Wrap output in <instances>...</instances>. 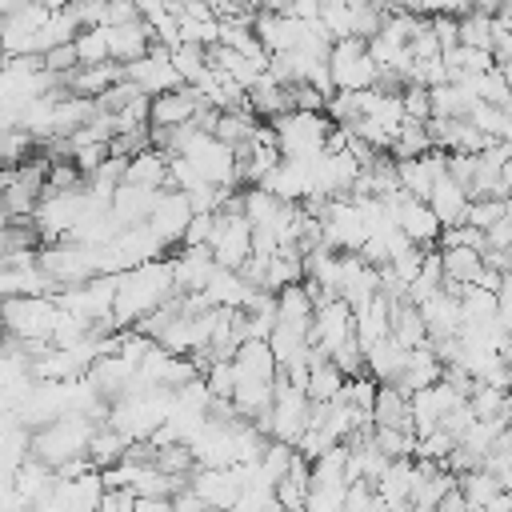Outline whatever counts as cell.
<instances>
[{
	"instance_id": "cell-55",
	"label": "cell",
	"mask_w": 512,
	"mask_h": 512,
	"mask_svg": "<svg viewBox=\"0 0 512 512\" xmlns=\"http://www.w3.org/2000/svg\"><path fill=\"white\" fill-rule=\"evenodd\" d=\"M132 512H172V500L168 496H136Z\"/></svg>"
},
{
	"instance_id": "cell-33",
	"label": "cell",
	"mask_w": 512,
	"mask_h": 512,
	"mask_svg": "<svg viewBox=\"0 0 512 512\" xmlns=\"http://www.w3.org/2000/svg\"><path fill=\"white\" fill-rule=\"evenodd\" d=\"M128 436H120L116 428H108V424H96V432H92V440H88V464L96 468V472H104V468H112V464H120L124 456H128Z\"/></svg>"
},
{
	"instance_id": "cell-48",
	"label": "cell",
	"mask_w": 512,
	"mask_h": 512,
	"mask_svg": "<svg viewBox=\"0 0 512 512\" xmlns=\"http://www.w3.org/2000/svg\"><path fill=\"white\" fill-rule=\"evenodd\" d=\"M372 444H376L388 460H400V456H412L416 436L404 432V428H372Z\"/></svg>"
},
{
	"instance_id": "cell-30",
	"label": "cell",
	"mask_w": 512,
	"mask_h": 512,
	"mask_svg": "<svg viewBox=\"0 0 512 512\" xmlns=\"http://www.w3.org/2000/svg\"><path fill=\"white\" fill-rule=\"evenodd\" d=\"M404 348L392 340V336H384L380 344H372L368 352H364V372L376 380V384H396L400 380V372H404Z\"/></svg>"
},
{
	"instance_id": "cell-18",
	"label": "cell",
	"mask_w": 512,
	"mask_h": 512,
	"mask_svg": "<svg viewBox=\"0 0 512 512\" xmlns=\"http://www.w3.org/2000/svg\"><path fill=\"white\" fill-rule=\"evenodd\" d=\"M252 32H256V40H260V48L268 52V56H280V52H292L296 44H300V36H304V24L300 20H292L288 12H256V20H252Z\"/></svg>"
},
{
	"instance_id": "cell-22",
	"label": "cell",
	"mask_w": 512,
	"mask_h": 512,
	"mask_svg": "<svg viewBox=\"0 0 512 512\" xmlns=\"http://www.w3.org/2000/svg\"><path fill=\"white\" fill-rule=\"evenodd\" d=\"M440 376H444L440 356L432 352V344H420V348H412V352L404 356V372H400L396 388H400L404 396H412V392H420V388H432Z\"/></svg>"
},
{
	"instance_id": "cell-49",
	"label": "cell",
	"mask_w": 512,
	"mask_h": 512,
	"mask_svg": "<svg viewBox=\"0 0 512 512\" xmlns=\"http://www.w3.org/2000/svg\"><path fill=\"white\" fill-rule=\"evenodd\" d=\"M400 108H404V120H428L432 116V104H428V88L420 84H408L400 92Z\"/></svg>"
},
{
	"instance_id": "cell-3",
	"label": "cell",
	"mask_w": 512,
	"mask_h": 512,
	"mask_svg": "<svg viewBox=\"0 0 512 512\" xmlns=\"http://www.w3.org/2000/svg\"><path fill=\"white\" fill-rule=\"evenodd\" d=\"M56 316H60L56 296H12V300H0V332H4V340L48 344L52 328H56Z\"/></svg>"
},
{
	"instance_id": "cell-9",
	"label": "cell",
	"mask_w": 512,
	"mask_h": 512,
	"mask_svg": "<svg viewBox=\"0 0 512 512\" xmlns=\"http://www.w3.org/2000/svg\"><path fill=\"white\" fill-rule=\"evenodd\" d=\"M308 412H312L308 392L276 376V392H272V408H268V440H284L296 448V440L308 428Z\"/></svg>"
},
{
	"instance_id": "cell-50",
	"label": "cell",
	"mask_w": 512,
	"mask_h": 512,
	"mask_svg": "<svg viewBox=\"0 0 512 512\" xmlns=\"http://www.w3.org/2000/svg\"><path fill=\"white\" fill-rule=\"evenodd\" d=\"M428 28H432V36H436V44H440V56L460 44V36H456V16L436 12V16H428Z\"/></svg>"
},
{
	"instance_id": "cell-35",
	"label": "cell",
	"mask_w": 512,
	"mask_h": 512,
	"mask_svg": "<svg viewBox=\"0 0 512 512\" xmlns=\"http://www.w3.org/2000/svg\"><path fill=\"white\" fill-rule=\"evenodd\" d=\"M440 264H444L448 284H476L480 272H484V252H476V248H440Z\"/></svg>"
},
{
	"instance_id": "cell-17",
	"label": "cell",
	"mask_w": 512,
	"mask_h": 512,
	"mask_svg": "<svg viewBox=\"0 0 512 512\" xmlns=\"http://www.w3.org/2000/svg\"><path fill=\"white\" fill-rule=\"evenodd\" d=\"M204 108L200 92L180 84L164 96H152L148 100V128H180V124H192V116Z\"/></svg>"
},
{
	"instance_id": "cell-41",
	"label": "cell",
	"mask_w": 512,
	"mask_h": 512,
	"mask_svg": "<svg viewBox=\"0 0 512 512\" xmlns=\"http://www.w3.org/2000/svg\"><path fill=\"white\" fill-rule=\"evenodd\" d=\"M264 444H268V432H260L256 424H248V420L232 424V464H256Z\"/></svg>"
},
{
	"instance_id": "cell-10",
	"label": "cell",
	"mask_w": 512,
	"mask_h": 512,
	"mask_svg": "<svg viewBox=\"0 0 512 512\" xmlns=\"http://www.w3.org/2000/svg\"><path fill=\"white\" fill-rule=\"evenodd\" d=\"M208 252L220 268L240 272L244 260L252 256V224L244 220V212H216L212 216V236H208Z\"/></svg>"
},
{
	"instance_id": "cell-56",
	"label": "cell",
	"mask_w": 512,
	"mask_h": 512,
	"mask_svg": "<svg viewBox=\"0 0 512 512\" xmlns=\"http://www.w3.org/2000/svg\"><path fill=\"white\" fill-rule=\"evenodd\" d=\"M484 512H512V492H496V496L484 504Z\"/></svg>"
},
{
	"instance_id": "cell-40",
	"label": "cell",
	"mask_w": 512,
	"mask_h": 512,
	"mask_svg": "<svg viewBox=\"0 0 512 512\" xmlns=\"http://www.w3.org/2000/svg\"><path fill=\"white\" fill-rule=\"evenodd\" d=\"M300 452L292 448V444H284V440H268L264 444V452H260V460H256V472H260V480H268L272 488L288 476V468H292V460H296Z\"/></svg>"
},
{
	"instance_id": "cell-46",
	"label": "cell",
	"mask_w": 512,
	"mask_h": 512,
	"mask_svg": "<svg viewBox=\"0 0 512 512\" xmlns=\"http://www.w3.org/2000/svg\"><path fill=\"white\" fill-rule=\"evenodd\" d=\"M344 496H348V484H316V480H308L304 512H340Z\"/></svg>"
},
{
	"instance_id": "cell-32",
	"label": "cell",
	"mask_w": 512,
	"mask_h": 512,
	"mask_svg": "<svg viewBox=\"0 0 512 512\" xmlns=\"http://www.w3.org/2000/svg\"><path fill=\"white\" fill-rule=\"evenodd\" d=\"M372 428H404V432H412V424H408V396L396 384H380L376 388Z\"/></svg>"
},
{
	"instance_id": "cell-19",
	"label": "cell",
	"mask_w": 512,
	"mask_h": 512,
	"mask_svg": "<svg viewBox=\"0 0 512 512\" xmlns=\"http://www.w3.org/2000/svg\"><path fill=\"white\" fill-rule=\"evenodd\" d=\"M420 320H424V332H428V344L432 340H448V336H460V296H452L448 288L432 292L424 304H416Z\"/></svg>"
},
{
	"instance_id": "cell-7",
	"label": "cell",
	"mask_w": 512,
	"mask_h": 512,
	"mask_svg": "<svg viewBox=\"0 0 512 512\" xmlns=\"http://www.w3.org/2000/svg\"><path fill=\"white\" fill-rule=\"evenodd\" d=\"M180 156L192 164V172H196L204 184H212V188H240V184H236V152H232L224 140H216V136L192 128V136H188V144H184Z\"/></svg>"
},
{
	"instance_id": "cell-8",
	"label": "cell",
	"mask_w": 512,
	"mask_h": 512,
	"mask_svg": "<svg viewBox=\"0 0 512 512\" xmlns=\"http://www.w3.org/2000/svg\"><path fill=\"white\" fill-rule=\"evenodd\" d=\"M112 300H116V276H92L84 284H72V288L56 292L60 312H72L92 328L112 324Z\"/></svg>"
},
{
	"instance_id": "cell-16",
	"label": "cell",
	"mask_w": 512,
	"mask_h": 512,
	"mask_svg": "<svg viewBox=\"0 0 512 512\" xmlns=\"http://www.w3.org/2000/svg\"><path fill=\"white\" fill-rule=\"evenodd\" d=\"M104 476L96 472V468H88V472H80V476H68V480H60L56 476V484H52V504L60 508V512H96L100 508V500H104Z\"/></svg>"
},
{
	"instance_id": "cell-44",
	"label": "cell",
	"mask_w": 512,
	"mask_h": 512,
	"mask_svg": "<svg viewBox=\"0 0 512 512\" xmlns=\"http://www.w3.org/2000/svg\"><path fill=\"white\" fill-rule=\"evenodd\" d=\"M72 48H76V64L80 68H92V64H108L112 60L108 56V28H80L76 40H72Z\"/></svg>"
},
{
	"instance_id": "cell-14",
	"label": "cell",
	"mask_w": 512,
	"mask_h": 512,
	"mask_svg": "<svg viewBox=\"0 0 512 512\" xmlns=\"http://www.w3.org/2000/svg\"><path fill=\"white\" fill-rule=\"evenodd\" d=\"M188 224H192V204H188V196H184V192H176V188H160L156 208H152V216H148L152 236H156V240H164V248L172 252V248L184 240Z\"/></svg>"
},
{
	"instance_id": "cell-11",
	"label": "cell",
	"mask_w": 512,
	"mask_h": 512,
	"mask_svg": "<svg viewBox=\"0 0 512 512\" xmlns=\"http://www.w3.org/2000/svg\"><path fill=\"white\" fill-rule=\"evenodd\" d=\"M120 68H124V80H128L132 88H140L148 100H152V96H164V92H172V88H180V76H176V68H172V56H168V48H160V44H152L140 60L120 64Z\"/></svg>"
},
{
	"instance_id": "cell-39",
	"label": "cell",
	"mask_w": 512,
	"mask_h": 512,
	"mask_svg": "<svg viewBox=\"0 0 512 512\" xmlns=\"http://www.w3.org/2000/svg\"><path fill=\"white\" fill-rule=\"evenodd\" d=\"M456 492L464 496V504H468L472 512H484V504H488L496 492H504V488H500V480H496L488 468H476V472L456 476Z\"/></svg>"
},
{
	"instance_id": "cell-45",
	"label": "cell",
	"mask_w": 512,
	"mask_h": 512,
	"mask_svg": "<svg viewBox=\"0 0 512 512\" xmlns=\"http://www.w3.org/2000/svg\"><path fill=\"white\" fill-rule=\"evenodd\" d=\"M456 36L464 48H480V52H492V16L484 12H464L456 20Z\"/></svg>"
},
{
	"instance_id": "cell-23",
	"label": "cell",
	"mask_w": 512,
	"mask_h": 512,
	"mask_svg": "<svg viewBox=\"0 0 512 512\" xmlns=\"http://www.w3.org/2000/svg\"><path fill=\"white\" fill-rule=\"evenodd\" d=\"M424 204L432 208V216L440 220V228L464 224V216H468V192H464L452 176H440V180L432 184V192H428V200H424Z\"/></svg>"
},
{
	"instance_id": "cell-57",
	"label": "cell",
	"mask_w": 512,
	"mask_h": 512,
	"mask_svg": "<svg viewBox=\"0 0 512 512\" xmlns=\"http://www.w3.org/2000/svg\"><path fill=\"white\" fill-rule=\"evenodd\" d=\"M292 0H264V12H288Z\"/></svg>"
},
{
	"instance_id": "cell-42",
	"label": "cell",
	"mask_w": 512,
	"mask_h": 512,
	"mask_svg": "<svg viewBox=\"0 0 512 512\" xmlns=\"http://www.w3.org/2000/svg\"><path fill=\"white\" fill-rule=\"evenodd\" d=\"M168 56H172V68H176L180 84H188V88L208 72V48H200V44H184V40H180Z\"/></svg>"
},
{
	"instance_id": "cell-47",
	"label": "cell",
	"mask_w": 512,
	"mask_h": 512,
	"mask_svg": "<svg viewBox=\"0 0 512 512\" xmlns=\"http://www.w3.org/2000/svg\"><path fill=\"white\" fill-rule=\"evenodd\" d=\"M508 216V200H468V216H464V224H472L476 232H488L492 224H500Z\"/></svg>"
},
{
	"instance_id": "cell-26",
	"label": "cell",
	"mask_w": 512,
	"mask_h": 512,
	"mask_svg": "<svg viewBox=\"0 0 512 512\" xmlns=\"http://www.w3.org/2000/svg\"><path fill=\"white\" fill-rule=\"evenodd\" d=\"M256 288L240 276V272H232V268H220L216 264V272L208 276V284H204V296H208V304L212 308H244L248 304V296H252Z\"/></svg>"
},
{
	"instance_id": "cell-36",
	"label": "cell",
	"mask_w": 512,
	"mask_h": 512,
	"mask_svg": "<svg viewBox=\"0 0 512 512\" xmlns=\"http://www.w3.org/2000/svg\"><path fill=\"white\" fill-rule=\"evenodd\" d=\"M312 312H316V300H312V292L304 284H292V288L276 292V320L312 328Z\"/></svg>"
},
{
	"instance_id": "cell-37",
	"label": "cell",
	"mask_w": 512,
	"mask_h": 512,
	"mask_svg": "<svg viewBox=\"0 0 512 512\" xmlns=\"http://www.w3.org/2000/svg\"><path fill=\"white\" fill-rule=\"evenodd\" d=\"M428 104H432V116L460 120V116H468V108L476 104V96L464 84H436V88H428Z\"/></svg>"
},
{
	"instance_id": "cell-1",
	"label": "cell",
	"mask_w": 512,
	"mask_h": 512,
	"mask_svg": "<svg viewBox=\"0 0 512 512\" xmlns=\"http://www.w3.org/2000/svg\"><path fill=\"white\" fill-rule=\"evenodd\" d=\"M176 296L172 284V260H148L116 276V300H112V328H132L148 312H156L164 300Z\"/></svg>"
},
{
	"instance_id": "cell-12",
	"label": "cell",
	"mask_w": 512,
	"mask_h": 512,
	"mask_svg": "<svg viewBox=\"0 0 512 512\" xmlns=\"http://www.w3.org/2000/svg\"><path fill=\"white\" fill-rule=\"evenodd\" d=\"M384 204H388L396 228H400L416 248H436V240H440V220L432 216V208H428L424 200H416V196H408V192H392Z\"/></svg>"
},
{
	"instance_id": "cell-51",
	"label": "cell",
	"mask_w": 512,
	"mask_h": 512,
	"mask_svg": "<svg viewBox=\"0 0 512 512\" xmlns=\"http://www.w3.org/2000/svg\"><path fill=\"white\" fill-rule=\"evenodd\" d=\"M212 216L216 212H192V224L180 240V248H208V236H212Z\"/></svg>"
},
{
	"instance_id": "cell-28",
	"label": "cell",
	"mask_w": 512,
	"mask_h": 512,
	"mask_svg": "<svg viewBox=\"0 0 512 512\" xmlns=\"http://www.w3.org/2000/svg\"><path fill=\"white\" fill-rule=\"evenodd\" d=\"M52 484H56V472H52L44 460H36V456H28V460L12 472V492L24 500V508H32L36 500H44V496L52 492Z\"/></svg>"
},
{
	"instance_id": "cell-53",
	"label": "cell",
	"mask_w": 512,
	"mask_h": 512,
	"mask_svg": "<svg viewBox=\"0 0 512 512\" xmlns=\"http://www.w3.org/2000/svg\"><path fill=\"white\" fill-rule=\"evenodd\" d=\"M372 508H376L372 484H348V496H344V508L340 512H372Z\"/></svg>"
},
{
	"instance_id": "cell-15",
	"label": "cell",
	"mask_w": 512,
	"mask_h": 512,
	"mask_svg": "<svg viewBox=\"0 0 512 512\" xmlns=\"http://www.w3.org/2000/svg\"><path fill=\"white\" fill-rule=\"evenodd\" d=\"M188 488L204 500L208 512H232L240 500V476L236 468H192Z\"/></svg>"
},
{
	"instance_id": "cell-13",
	"label": "cell",
	"mask_w": 512,
	"mask_h": 512,
	"mask_svg": "<svg viewBox=\"0 0 512 512\" xmlns=\"http://www.w3.org/2000/svg\"><path fill=\"white\" fill-rule=\"evenodd\" d=\"M352 340V304H344L340 296L316 304L312 312V328H308V344L320 352V356H332L340 344Z\"/></svg>"
},
{
	"instance_id": "cell-60",
	"label": "cell",
	"mask_w": 512,
	"mask_h": 512,
	"mask_svg": "<svg viewBox=\"0 0 512 512\" xmlns=\"http://www.w3.org/2000/svg\"><path fill=\"white\" fill-rule=\"evenodd\" d=\"M508 112H512V108H508Z\"/></svg>"
},
{
	"instance_id": "cell-59",
	"label": "cell",
	"mask_w": 512,
	"mask_h": 512,
	"mask_svg": "<svg viewBox=\"0 0 512 512\" xmlns=\"http://www.w3.org/2000/svg\"><path fill=\"white\" fill-rule=\"evenodd\" d=\"M92 4H116V0H92Z\"/></svg>"
},
{
	"instance_id": "cell-20",
	"label": "cell",
	"mask_w": 512,
	"mask_h": 512,
	"mask_svg": "<svg viewBox=\"0 0 512 512\" xmlns=\"http://www.w3.org/2000/svg\"><path fill=\"white\" fill-rule=\"evenodd\" d=\"M168 260H172V284H176L180 296L204 292L208 276L216 272V260H212L208 248H180V252H172Z\"/></svg>"
},
{
	"instance_id": "cell-58",
	"label": "cell",
	"mask_w": 512,
	"mask_h": 512,
	"mask_svg": "<svg viewBox=\"0 0 512 512\" xmlns=\"http://www.w3.org/2000/svg\"><path fill=\"white\" fill-rule=\"evenodd\" d=\"M316 4H320V12H324V8H344L348 0H316Z\"/></svg>"
},
{
	"instance_id": "cell-21",
	"label": "cell",
	"mask_w": 512,
	"mask_h": 512,
	"mask_svg": "<svg viewBox=\"0 0 512 512\" xmlns=\"http://www.w3.org/2000/svg\"><path fill=\"white\" fill-rule=\"evenodd\" d=\"M388 312H392V300L384 292H376L352 308V336H356L360 352H368L372 344H380L388 336Z\"/></svg>"
},
{
	"instance_id": "cell-38",
	"label": "cell",
	"mask_w": 512,
	"mask_h": 512,
	"mask_svg": "<svg viewBox=\"0 0 512 512\" xmlns=\"http://www.w3.org/2000/svg\"><path fill=\"white\" fill-rule=\"evenodd\" d=\"M304 496H308V460L296 456L288 476L276 484V508L284 512H304Z\"/></svg>"
},
{
	"instance_id": "cell-31",
	"label": "cell",
	"mask_w": 512,
	"mask_h": 512,
	"mask_svg": "<svg viewBox=\"0 0 512 512\" xmlns=\"http://www.w3.org/2000/svg\"><path fill=\"white\" fill-rule=\"evenodd\" d=\"M388 336L404 348V352H412V348H420V344H428V332H424V320H420V312L408 304V300H400V304H392V312H388Z\"/></svg>"
},
{
	"instance_id": "cell-34",
	"label": "cell",
	"mask_w": 512,
	"mask_h": 512,
	"mask_svg": "<svg viewBox=\"0 0 512 512\" xmlns=\"http://www.w3.org/2000/svg\"><path fill=\"white\" fill-rule=\"evenodd\" d=\"M260 120L252 116V108H232V112H216V124H212V136L224 140L228 148H240L256 136Z\"/></svg>"
},
{
	"instance_id": "cell-6",
	"label": "cell",
	"mask_w": 512,
	"mask_h": 512,
	"mask_svg": "<svg viewBox=\"0 0 512 512\" xmlns=\"http://www.w3.org/2000/svg\"><path fill=\"white\" fill-rule=\"evenodd\" d=\"M328 76H332V88L336 92H364V88H376L380 68L372 64L368 44L360 36H348V40H332Z\"/></svg>"
},
{
	"instance_id": "cell-25",
	"label": "cell",
	"mask_w": 512,
	"mask_h": 512,
	"mask_svg": "<svg viewBox=\"0 0 512 512\" xmlns=\"http://www.w3.org/2000/svg\"><path fill=\"white\" fill-rule=\"evenodd\" d=\"M148 48H152V28H148L144 20H128V24L108 28V56H112L116 64H132V60H140Z\"/></svg>"
},
{
	"instance_id": "cell-27",
	"label": "cell",
	"mask_w": 512,
	"mask_h": 512,
	"mask_svg": "<svg viewBox=\"0 0 512 512\" xmlns=\"http://www.w3.org/2000/svg\"><path fill=\"white\" fill-rule=\"evenodd\" d=\"M344 380H348V376H344L328 356H320V352L312 348V356H308V384H304L308 400H312V404H328V400H336L340 388H344Z\"/></svg>"
},
{
	"instance_id": "cell-29",
	"label": "cell",
	"mask_w": 512,
	"mask_h": 512,
	"mask_svg": "<svg viewBox=\"0 0 512 512\" xmlns=\"http://www.w3.org/2000/svg\"><path fill=\"white\" fill-rule=\"evenodd\" d=\"M124 184H136V188H168V156L160 148H144L136 156H128V172H124Z\"/></svg>"
},
{
	"instance_id": "cell-24",
	"label": "cell",
	"mask_w": 512,
	"mask_h": 512,
	"mask_svg": "<svg viewBox=\"0 0 512 512\" xmlns=\"http://www.w3.org/2000/svg\"><path fill=\"white\" fill-rule=\"evenodd\" d=\"M156 196H160V192H152V188L120 184V188L112 192L108 208H112V216H116L124 228H136V224H148V216H152V208H156Z\"/></svg>"
},
{
	"instance_id": "cell-2",
	"label": "cell",
	"mask_w": 512,
	"mask_h": 512,
	"mask_svg": "<svg viewBox=\"0 0 512 512\" xmlns=\"http://www.w3.org/2000/svg\"><path fill=\"white\" fill-rule=\"evenodd\" d=\"M96 432V420L88 416H60L32 432V456L44 460L52 472L68 460H88V440Z\"/></svg>"
},
{
	"instance_id": "cell-5",
	"label": "cell",
	"mask_w": 512,
	"mask_h": 512,
	"mask_svg": "<svg viewBox=\"0 0 512 512\" xmlns=\"http://www.w3.org/2000/svg\"><path fill=\"white\" fill-rule=\"evenodd\" d=\"M36 264L48 272V280L60 288L84 284L92 276H100V248L76 244V240H56V244H40L36 248Z\"/></svg>"
},
{
	"instance_id": "cell-43",
	"label": "cell",
	"mask_w": 512,
	"mask_h": 512,
	"mask_svg": "<svg viewBox=\"0 0 512 512\" xmlns=\"http://www.w3.org/2000/svg\"><path fill=\"white\" fill-rule=\"evenodd\" d=\"M428 148H432V140H428L424 120H404L396 140H392V148H388V156L392 160H412V156H424Z\"/></svg>"
},
{
	"instance_id": "cell-4",
	"label": "cell",
	"mask_w": 512,
	"mask_h": 512,
	"mask_svg": "<svg viewBox=\"0 0 512 512\" xmlns=\"http://www.w3.org/2000/svg\"><path fill=\"white\" fill-rule=\"evenodd\" d=\"M276 132V148L284 160H316L324 156V140L336 128L324 112H284L276 120H268Z\"/></svg>"
},
{
	"instance_id": "cell-54",
	"label": "cell",
	"mask_w": 512,
	"mask_h": 512,
	"mask_svg": "<svg viewBox=\"0 0 512 512\" xmlns=\"http://www.w3.org/2000/svg\"><path fill=\"white\" fill-rule=\"evenodd\" d=\"M288 16L300 20V24H312V20H320V4H316V0H292Z\"/></svg>"
},
{
	"instance_id": "cell-52",
	"label": "cell",
	"mask_w": 512,
	"mask_h": 512,
	"mask_svg": "<svg viewBox=\"0 0 512 512\" xmlns=\"http://www.w3.org/2000/svg\"><path fill=\"white\" fill-rule=\"evenodd\" d=\"M420 264H424V248H416V244H412V248H404L400 256H392V260H388V268H392V272H396L404 284H412V280H416Z\"/></svg>"
}]
</instances>
